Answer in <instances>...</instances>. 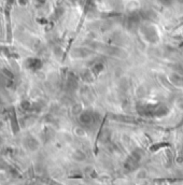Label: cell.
Here are the masks:
<instances>
[{
	"label": "cell",
	"instance_id": "52a82bcc",
	"mask_svg": "<svg viewBox=\"0 0 183 185\" xmlns=\"http://www.w3.org/2000/svg\"><path fill=\"white\" fill-rule=\"evenodd\" d=\"M103 68H105L103 64H101V63H96V64L93 66V68H92L90 71H92V72L94 73V75L96 77V75H98L101 71H103Z\"/></svg>",
	"mask_w": 183,
	"mask_h": 185
},
{
	"label": "cell",
	"instance_id": "ba28073f",
	"mask_svg": "<svg viewBox=\"0 0 183 185\" xmlns=\"http://www.w3.org/2000/svg\"><path fill=\"white\" fill-rule=\"evenodd\" d=\"M74 52L77 53V55H74L76 57H86V56H88L92 53L90 51H88L87 48H77V50H74Z\"/></svg>",
	"mask_w": 183,
	"mask_h": 185
},
{
	"label": "cell",
	"instance_id": "7a4b0ae2",
	"mask_svg": "<svg viewBox=\"0 0 183 185\" xmlns=\"http://www.w3.org/2000/svg\"><path fill=\"white\" fill-rule=\"evenodd\" d=\"M12 4V0H8L7 8L4 10L5 17H7V42H12V28H11V22H10V7Z\"/></svg>",
	"mask_w": 183,
	"mask_h": 185
},
{
	"label": "cell",
	"instance_id": "8992f818",
	"mask_svg": "<svg viewBox=\"0 0 183 185\" xmlns=\"http://www.w3.org/2000/svg\"><path fill=\"white\" fill-rule=\"evenodd\" d=\"M11 120H12V130L13 133H18V124H17L16 120V111H15V108L13 107L11 109Z\"/></svg>",
	"mask_w": 183,
	"mask_h": 185
},
{
	"label": "cell",
	"instance_id": "30bf717a",
	"mask_svg": "<svg viewBox=\"0 0 183 185\" xmlns=\"http://www.w3.org/2000/svg\"><path fill=\"white\" fill-rule=\"evenodd\" d=\"M81 110H82V108H81V106L80 104H76L74 106V108H73V113L74 114H79V113H81Z\"/></svg>",
	"mask_w": 183,
	"mask_h": 185
},
{
	"label": "cell",
	"instance_id": "6da1fadb",
	"mask_svg": "<svg viewBox=\"0 0 183 185\" xmlns=\"http://www.w3.org/2000/svg\"><path fill=\"white\" fill-rule=\"evenodd\" d=\"M138 112L142 115L148 116H163L168 112V108L165 104H138Z\"/></svg>",
	"mask_w": 183,
	"mask_h": 185
},
{
	"label": "cell",
	"instance_id": "9c48e42d",
	"mask_svg": "<svg viewBox=\"0 0 183 185\" xmlns=\"http://www.w3.org/2000/svg\"><path fill=\"white\" fill-rule=\"evenodd\" d=\"M94 73L92 71H84L83 72V80L86 82H92L94 81Z\"/></svg>",
	"mask_w": 183,
	"mask_h": 185
},
{
	"label": "cell",
	"instance_id": "277c9868",
	"mask_svg": "<svg viewBox=\"0 0 183 185\" xmlns=\"http://www.w3.org/2000/svg\"><path fill=\"white\" fill-rule=\"evenodd\" d=\"M96 113H94V112H90V111H84L81 113V115H80V120H81V123L83 124H90L94 120V118L96 117Z\"/></svg>",
	"mask_w": 183,
	"mask_h": 185
},
{
	"label": "cell",
	"instance_id": "3957f363",
	"mask_svg": "<svg viewBox=\"0 0 183 185\" xmlns=\"http://www.w3.org/2000/svg\"><path fill=\"white\" fill-rule=\"evenodd\" d=\"M142 34L145 36V38L151 43H155L158 40L157 31L154 29L153 27H151V26L143 27V28H142Z\"/></svg>",
	"mask_w": 183,
	"mask_h": 185
},
{
	"label": "cell",
	"instance_id": "5b68a950",
	"mask_svg": "<svg viewBox=\"0 0 183 185\" xmlns=\"http://www.w3.org/2000/svg\"><path fill=\"white\" fill-rule=\"evenodd\" d=\"M170 82L174 85L183 87V75H181L179 73H174L170 75Z\"/></svg>",
	"mask_w": 183,
	"mask_h": 185
}]
</instances>
